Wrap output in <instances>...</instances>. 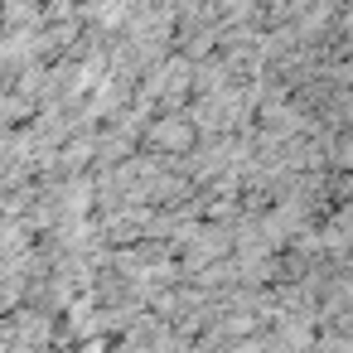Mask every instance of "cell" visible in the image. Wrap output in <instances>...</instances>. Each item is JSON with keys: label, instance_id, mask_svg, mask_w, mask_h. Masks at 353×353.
Returning a JSON list of instances; mask_svg holds the SVG:
<instances>
[{"label": "cell", "instance_id": "obj_1", "mask_svg": "<svg viewBox=\"0 0 353 353\" xmlns=\"http://www.w3.org/2000/svg\"><path fill=\"white\" fill-rule=\"evenodd\" d=\"M194 145H199V131L189 126L184 112H160V117H150L145 131H141V150H145V155H160V160H179V155H189Z\"/></svg>", "mask_w": 353, "mask_h": 353}]
</instances>
